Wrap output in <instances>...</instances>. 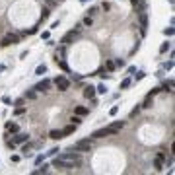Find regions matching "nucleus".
<instances>
[{"label":"nucleus","instance_id":"nucleus-1","mask_svg":"<svg viewBox=\"0 0 175 175\" xmlns=\"http://www.w3.org/2000/svg\"><path fill=\"white\" fill-rule=\"evenodd\" d=\"M124 127V123L123 121H115V123H111L109 127H105V129H99V130H95V132L92 134L93 138H105V136H111V134H117L121 129Z\"/></svg>","mask_w":175,"mask_h":175},{"label":"nucleus","instance_id":"nucleus-2","mask_svg":"<svg viewBox=\"0 0 175 175\" xmlns=\"http://www.w3.org/2000/svg\"><path fill=\"white\" fill-rule=\"evenodd\" d=\"M60 160H64V161H68V163H72L74 167L78 166L80 161H82V156H80V152L78 150H72V152H64V154H60Z\"/></svg>","mask_w":175,"mask_h":175},{"label":"nucleus","instance_id":"nucleus-3","mask_svg":"<svg viewBox=\"0 0 175 175\" xmlns=\"http://www.w3.org/2000/svg\"><path fill=\"white\" fill-rule=\"evenodd\" d=\"M72 150H78V152H90V150H92V140H90V138L78 140V142H74Z\"/></svg>","mask_w":175,"mask_h":175},{"label":"nucleus","instance_id":"nucleus-4","mask_svg":"<svg viewBox=\"0 0 175 175\" xmlns=\"http://www.w3.org/2000/svg\"><path fill=\"white\" fill-rule=\"evenodd\" d=\"M55 86H56L59 92H66V90L70 88V80L64 78V76H56L55 78Z\"/></svg>","mask_w":175,"mask_h":175},{"label":"nucleus","instance_id":"nucleus-5","mask_svg":"<svg viewBox=\"0 0 175 175\" xmlns=\"http://www.w3.org/2000/svg\"><path fill=\"white\" fill-rule=\"evenodd\" d=\"M18 41H20V37H18V35H12V33H8L6 37H2L0 45H2V47H10V45H16Z\"/></svg>","mask_w":175,"mask_h":175},{"label":"nucleus","instance_id":"nucleus-6","mask_svg":"<svg viewBox=\"0 0 175 175\" xmlns=\"http://www.w3.org/2000/svg\"><path fill=\"white\" fill-rule=\"evenodd\" d=\"M78 33H80V25H78V27H76V29H72V31H68V33H66V35L62 37V39H60V43H62V45H68V43L72 41L74 37L78 35Z\"/></svg>","mask_w":175,"mask_h":175},{"label":"nucleus","instance_id":"nucleus-7","mask_svg":"<svg viewBox=\"0 0 175 175\" xmlns=\"http://www.w3.org/2000/svg\"><path fill=\"white\" fill-rule=\"evenodd\" d=\"M138 23H140V31H142V35H144L146 29H148V16H146V12H140L138 14Z\"/></svg>","mask_w":175,"mask_h":175},{"label":"nucleus","instance_id":"nucleus-8","mask_svg":"<svg viewBox=\"0 0 175 175\" xmlns=\"http://www.w3.org/2000/svg\"><path fill=\"white\" fill-rule=\"evenodd\" d=\"M49 88H51V80H43V82H39L33 90H35V92H47Z\"/></svg>","mask_w":175,"mask_h":175},{"label":"nucleus","instance_id":"nucleus-9","mask_svg":"<svg viewBox=\"0 0 175 175\" xmlns=\"http://www.w3.org/2000/svg\"><path fill=\"white\" fill-rule=\"evenodd\" d=\"M49 138L60 140V138H64V134H62V130H51V132H49Z\"/></svg>","mask_w":175,"mask_h":175},{"label":"nucleus","instance_id":"nucleus-10","mask_svg":"<svg viewBox=\"0 0 175 175\" xmlns=\"http://www.w3.org/2000/svg\"><path fill=\"white\" fill-rule=\"evenodd\" d=\"M84 95H86L88 99H93V95H95V88H92V86H88L86 90H84Z\"/></svg>","mask_w":175,"mask_h":175},{"label":"nucleus","instance_id":"nucleus-11","mask_svg":"<svg viewBox=\"0 0 175 175\" xmlns=\"http://www.w3.org/2000/svg\"><path fill=\"white\" fill-rule=\"evenodd\" d=\"M6 130H8V132H18L20 127L16 123H6Z\"/></svg>","mask_w":175,"mask_h":175},{"label":"nucleus","instance_id":"nucleus-12","mask_svg":"<svg viewBox=\"0 0 175 175\" xmlns=\"http://www.w3.org/2000/svg\"><path fill=\"white\" fill-rule=\"evenodd\" d=\"M27 138H29V134H18V136L14 138V142L16 144H22V142H25Z\"/></svg>","mask_w":175,"mask_h":175},{"label":"nucleus","instance_id":"nucleus-13","mask_svg":"<svg viewBox=\"0 0 175 175\" xmlns=\"http://www.w3.org/2000/svg\"><path fill=\"white\" fill-rule=\"evenodd\" d=\"M74 113L80 115V117H84V115H88V109H86V107H82V105H78L76 109H74Z\"/></svg>","mask_w":175,"mask_h":175},{"label":"nucleus","instance_id":"nucleus-14","mask_svg":"<svg viewBox=\"0 0 175 175\" xmlns=\"http://www.w3.org/2000/svg\"><path fill=\"white\" fill-rule=\"evenodd\" d=\"M74 130H76V124H68L66 129H62V134H64V136H68V134H72Z\"/></svg>","mask_w":175,"mask_h":175},{"label":"nucleus","instance_id":"nucleus-15","mask_svg":"<svg viewBox=\"0 0 175 175\" xmlns=\"http://www.w3.org/2000/svg\"><path fill=\"white\" fill-rule=\"evenodd\" d=\"M154 167H156L158 171L163 169V160H160V158H156V161H154Z\"/></svg>","mask_w":175,"mask_h":175},{"label":"nucleus","instance_id":"nucleus-16","mask_svg":"<svg viewBox=\"0 0 175 175\" xmlns=\"http://www.w3.org/2000/svg\"><path fill=\"white\" fill-rule=\"evenodd\" d=\"M49 16H51V8H47V6H45V8L41 10V20H47Z\"/></svg>","mask_w":175,"mask_h":175},{"label":"nucleus","instance_id":"nucleus-17","mask_svg":"<svg viewBox=\"0 0 175 175\" xmlns=\"http://www.w3.org/2000/svg\"><path fill=\"white\" fill-rule=\"evenodd\" d=\"M47 171H49V166L43 163V167H41V169H37V171H33V175H41V173H47Z\"/></svg>","mask_w":175,"mask_h":175},{"label":"nucleus","instance_id":"nucleus-18","mask_svg":"<svg viewBox=\"0 0 175 175\" xmlns=\"http://www.w3.org/2000/svg\"><path fill=\"white\" fill-rule=\"evenodd\" d=\"M37 97V92L35 90H29V92H25V99H35Z\"/></svg>","mask_w":175,"mask_h":175},{"label":"nucleus","instance_id":"nucleus-19","mask_svg":"<svg viewBox=\"0 0 175 175\" xmlns=\"http://www.w3.org/2000/svg\"><path fill=\"white\" fill-rule=\"evenodd\" d=\"M45 72H47V66L45 64H39V66H37V70H35V74H39V76H43Z\"/></svg>","mask_w":175,"mask_h":175},{"label":"nucleus","instance_id":"nucleus-20","mask_svg":"<svg viewBox=\"0 0 175 175\" xmlns=\"http://www.w3.org/2000/svg\"><path fill=\"white\" fill-rule=\"evenodd\" d=\"M95 92H97V93H107V88H105V84H99V86L95 88Z\"/></svg>","mask_w":175,"mask_h":175},{"label":"nucleus","instance_id":"nucleus-21","mask_svg":"<svg viewBox=\"0 0 175 175\" xmlns=\"http://www.w3.org/2000/svg\"><path fill=\"white\" fill-rule=\"evenodd\" d=\"M80 123H82V117H80V115H74V117H72V124H76V127H78Z\"/></svg>","mask_w":175,"mask_h":175},{"label":"nucleus","instance_id":"nucleus-22","mask_svg":"<svg viewBox=\"0 0 175 175\" xmlns=\"http://www.w3.org/2000/svg\"><path fill=\"white\" fill-rule=\"evenodd\" d=\"M56 2H59V0H45L47 8H55V6H56Z\"/></svg>","mask_w":175,"mask_h":175},{"label":"nucleus","instance_id":"nucleus-23","mask_svg":"<svg viewBox=\"0 0 175 175\" xmlns=\"http://www.w3.org/2000/svg\"><path fill=\"white\" fill-rule=\"evenodd\" d=\"M142 107H152V95H148V97H146V101L142 103Z\"/></svg>","mask_w":175,"mask_h":175},{"label":"nucleus","instance_id":"nucleus-24","mask_svg":"<svg viewBox=\"0 0 175 175\" xmlns=\"http://www.w3.org/2000/svg\"><path fill=\"white\" fill-rule=\"evenodd\" d=\"M167 88H169V92L173 90V80H167V82L163 84V90H167Z\"/></svg>","mask_w":175,"mask_h":175},{"label":"nucleus","instance_id":"nucleus-25","mask_svg":"<svg viewBox=\"0 0 175 175\" xmlns=\"http://www.w3.org/2000/svg\"><path fill=\"white\" fill-rule=\"evenodd\" d=\"M129 86H130V78H124L123 82H121V88H123V90H124V88H129Z\"/></svg>","mask_w":175,"mask_h":175},{"label":"nucleus","instance_id":"nucleus-26","mask_svg":"<svg viewBox=\"0 0 175 175\" xmlns=\"http://www.w3.org/2000/svg\"><path fill=\"white\" fill-rule=\"evenodd\" d=\"M92 23H93L92 16H86V18H84V25H92Z\"/></svg>","mask_w":175,"mask_h":175},{"label":"nucleus","instance_id":"nucleus-27","mask_svg":"<svg viewBox=\"0 0 175 175\" xmlns=\"http://www.w3.org/2000/svg\"><path fill=\"white\" fill-rule=\"evenodd\" d=\"M167 49H169V43H163V45L160 47V53H166Z\"/></svg>","mask_w":175,"mask_h":175},{"label":"nucleus","instance_id":"nucleus-28","mask_svg":"<svg viewBox=\"0 0 175 175\" xmlns=\"http://www.w3.org/2000/svg\"><path fill=\"white\" fill-rule=\"evenodd\" d=\"M163 33H166V35H173V27H166V29H163Z\"/></svg>","mask_w":175,"mask_h":175},{"label":"nucleus","instance_id":"nucleus-29","mask_svg":"<svg viewBox=\"0 0 175 175\" xmlns=\"http://www.w3.org/2000/svg\"><path fill=\"white\" fill-rule=\"evenodd\" d=\"M117 113H119V107H111V111H109V115H117Z\"/></svg>","mask_w":175,"mask_h":175},{"label":"nucleus","instance_id":"nucleus-30","mask_svg":"<svg viewBox=\"0 0 175 175\" xmlns=\"http://www.w3.org/2000/svg\"><path fill=\"white\" fill-rule=\"evenodd\" d=\"M93 14H97V8H95V6H93V8H90V10H88V16H93Z\"/></svg>","mask_w":175,"mask_h":175},{"label":"nucleus","instance_id":"nucleus-31","mask_svg":"<svg viewBox=\"0 0 175 175\" xmlns=\"http://www.w3.org/2000/svg\"><path fill=\"white\" fill-rule=\"evenodd\" d=\"M160 90H161V88H154V90H152V92H150V93H148V95H152V97H154V95H156L158 92H160Z\"/></svg>","mask_w":175,"mask_h":175},{"label":"nucleus","instance_id":"nucleus-32","mask_svg":"<svg viewBox=\"0 0 175 175\" xmlns=\"http://www.w3.org/2000/svg\"><path fill=\"white\" fill-rule=\"evenodd\" d=\"M56 152H59V148H53L51 152H47V154H49V156H55V154H56Z\"/></svg>","mask_w":175,"mask_h":175},{"label":"nucleus","instance_id":"nucleus-33","mask_svg":"<svg viewBox=\"0 0 175 175\" xmlns=\"http://www.w3.org/2000/svg\"><path fill=\"white\" fill-rule=\"evenodd\" d=\"M23 111H25V109H23V107H18V109H16V115H22Z\"/></svg>","mask_w":175,"mask_h":175},{"label":"nucleus","instance_id":"nucleus-34","mask_svg":"<svg viewBox=\"0 0 175 175\" xmlns=\"http://www.w3.org/2000/svg\"><path fill=\"white\" fill-rule=\"evenodd\" d=\"M101 8H103V10H109V8H111V4H109V2H103Z\"/></svg>","mask_w":175,"mask_h":175}]
</instances>
